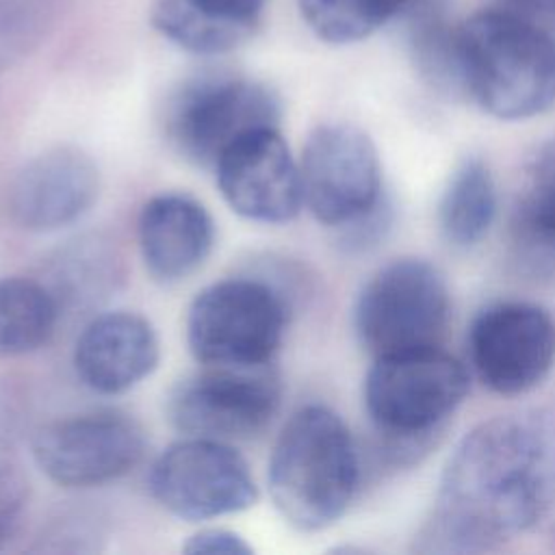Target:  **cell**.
Here are the masks:
<instances>
[{"instance_id":"1","label":"cell","mask_w":555,"mask_h":555,"mask_svg":"<svg viewBox=\"0 0 555 555\" xmlns=\"http://www.w3.org/2000/svg\"><path fill=\"white\" fill-rule=\"evenodd\" d=\"M555 503V421L542 410L499 414L451 451L414 548L483 553L535 527Z\"/></svg>"},{"instance_id":"2","label":"cell","mask_w":555,"mask_h":555,"mask_svg":"<svg viewBox=\"0 0 555 555\" xmlns=\"http://www.w3.org/2000/svg\"><path fill=\"white\" fill-rule=\"evenodd\" d=\"M464 95L496 119L516 121L555 106V39L509 7L483 9L457 26Z\"/></svg>"},{"instance_id":"3","label":"cell","mask_w":555,"mask_h":555,"mask_svg":"<svg viewBox=\"0 0 555 555\" xmlns=\"http://www.w3.org/2000/svg\"><path fill=\"white\" fill-rule=\"evenodd\" d=\"M360 483V457L345 421L310 403L291 414L275 438L267 486L278 514L299 531L334 525Z\"/></svg>"},{"instance_id":"4","label":"cell","mask_w":555,"mask_h":555,"mask_svg":"<svg viewBox=\"0 0 555 555\" xmlns=\"http://www.w3.org/2000/svg\"><path fill=\"white\" fill-rule=\"evenodd\" d=\"M468 392V373L442 347L373 358L364 408L388 457L414 464L425 455Z\"/></svg>"},{"instance_id":"5","label":"cell","mask_w":555,"mask_h":555,"mask_svg":"<svg viewBox=\"0 0 555 555\" xmlns=\"http://www.w3.org/2000/svg\"><path fill=\"white\" fill-rule=\"evenodd\" d=\"M288 304L269 282L225 278L202 288L186 312V345L202 366H264L282 347Z\"/></svg>"},{"instance_id":"6","label":"cell","mask_w":555,"mask_h":555,"mask_svg":"<svg viewBox=\"0 0 555 555\" xmlns=\"http://www.w3.org/2000/svg\"><path fill=\"white\" fill-rule=\"evenodd\" d=\"M451 299L442 273L423 258L377 269L353 306V330L373 358L442 347Z\"/></svg>"},{"instance_id":"7","label":"cell","mask_w":555,"mask_h":555,"mask_svg":"<svg viewBox=\"0 0 555 555\" xmlns=\"http://www.w3.org/2000/svg\"><path fill=\"white\" fill-rule=\"evenodd\" d=\"M280 98L264 82L230 72H208L186 80L171 95L165 132L178 154L212 171L238 139L280 126Z\"/></svg>"},{"instance_id":"8","label":"cell","mask_w":555,"mask_h":555,"mask_svg":"<svg viewBox=\"0 0 555 555\" xmlns=\"http://www.w3.org/2000/svg\"><path fill=\"white\" fill-rule=\"evenodd\" d=\"M147 488L171 516L189 522L249 509L258 488L247 460L232 442L184 436L150 466Z\"/></svg>"},{"instance_id":"9","label":"cell","mask_w":555,"mask_h":555,"mask_svg":"<svg viewBox=\"0 0 555 555\" xmlns=\"http://www.w3.org/2000/svg\"><path fill=\"white\" fill-rule=\"evenodd\" d=\"M280 375L264 366H202L180 379L167 399V416L184 436L223 442L251 440L280 410Z\"/></svg>"},{"instance_id":"10","label":"cell","mask_w":555,"mask_h":555,"mask_svg":"<svg viewBox=\"0 0 555 555\" xmlns=\"http://www.w3.org/2000/svg\"><path fill=\"white\" fill-rule=\"evenodd\" d=\"M299 173L304 206L330 228L340 230L386 199L377 147L353 124L317 126L304 143Z\"/></svg>"},{"instance_id":"11","label":"cell","mask_w":555,"mask_h":555,"mask_svg":"<svg viewBox=\"0 0 555 555\" xmlns=\"http://www.w3.org/2000/svg\"><path fill=\"white\" fill-rule=\"evenodd\" d=\"M37 468L61 488H95L128 475L145 453L143 427L121 410H91L41 425Z\"/></svg>"},{"instance_id":"12","label":"cell","mask_w":555,"mask_h":555,"mask_svg":"<svg viewBox=\"0 0 555 555\" xmlns=\"http://www.w3.org/2000/svg\"><path fill=\"white\" fill-rule=\"evenodd\" d=\"M468 356L488 390L525 395L555 366V317L540 304L494 301L470 323Z\"/></svg>"},{"instance_id":"13","label":"cell","mask_w":555,"mask_h":555,"mask_svg":"<svg viewBox=\"0 0 555 555\" xmlns=\"http://www.w3.org/2000/svg\"><path fill=\"white\" fill-rule=\"evenodd\" d=\"M212 171L221 197L243 219L288 223L304 208L299 163L280 126L260 128L238 139Z\"/></svg>"},{"instance_id":"14","label":"cell","mask_w":555,"mask_h":555,"mask_svg":"<svg viewBox=\"0 0 555 555\" xmlns=\"http://www.w3.org/2000/svg\"><path fill=\"white\" fill-rule=\"evenodd\" d=\"M100 173L78 147L61 145L26 160L11 180L9 210L33 232H52L78 221L95 202Z\"/></svg>"},{"instance_id":"15","label":"cell","mask_w":555,"mask_h":555,"mask_svg":"<svg viewBox=\"0 0 555 555\" xmlns=\"http://www.w3.org/2000/svg\"><path fill=\"white\" fill-rule=\"evenodd\" d=\"M160 360L154 325L132 310L91 319L74 345L78 379L100 395H119L143 382Z\"/></svg>"},{"instance_id":"16","label":"cell","mask_w":555,"mask_h":555,"mask_svg":"<svg viewBox=\"0 0 555 555\" xmlns=\"http://www.w3.org/2000/svg\"><path fill=\"white\" fill-rule=\"evenodd\" d=\"M137 241L145 271L160 284H176L210 256L215 221L199 199L186 193H158L139 212Z\"/></svg>"},{"instance_id":"17","label":"cell","mask_w":555,"mask_h":555,"mask_svg":"<svg viewBox=\"0 0 555 555\" xmlns=\"http://www.w3.org/2000/svg\"><path fill=\"white\" fill-rule=\"evenodd\" d=\"M267 0H154V28L186 52L217 56L249 41Z\"/></svg>"},{"instance_id":"18","label":"cell","mask_w":555,"mask_h":555,"mask_svg":"<svg viewBox=\"0 0 555 555\" xmlns=\"http://www.w3.org/2000/svg\"><path fill=\"white\" fill-rule=\"evenodd\" d=\"M509 258L533 280H555V139L527 167V182L507 223Z\"/></svg>"},{"instance_id":"19","label":"cell","mask_w":555,"mask_h":555,"mask_svg":"<svg viewBox=\"0 0 555 555\" xmlns=\"http://www.w3.org/2000/svg\"><path fill=\"white\" fill-rule=\"evenodd\" d=\"M496 215V186L488 163L466 156L451 171L438 204V225L444 241L468 249L490 230Z\"/></svg>"},{"instance_id":"20","label":"cell","mask_w":555,"mask_h":555,"mask_svg":"<svg viewBox=\"0 0 555 555\" xmlns=\"http://www.w3.org/2000/svg\"><path fill=\"white\" fill-rule=\"evenodd\" d=\"M54 295L28 278L0 280V358L30 353L54 334Z\"/></svg>"},{"instance_id":"21","label":"cell","mask_w":555,"mask_h":555,"mask_svg":"<svg viewBox=\"0 0 555 555\" xmlns=\"http://www.w3.org/2000/svg\"><path fill=\"white\" fill-rule=\"evenodd\" d=\"M412 0H299L308 28L325 43L345 46L397 22Z\"/></svg>"},{"instance_id":"22","label":"cell","mask_w":555,"mask_h":555,"mask_svg":"<svg viewBox=\"0 0 555 555\" xmlns=\"http://www.w3.org/2000/svg\"><path fill=\"white\" fill-rule=\"evenodd\" d=\"M28 492V481L22 470L0 462V546L15 531L26 509Z\"/></svg>"},{"instance_id":"23","label":"cell","mask_w":555,"mask_h":555,"mask_svg":"<svg viewBox=\"0 0 555 555\" xmlns=\"http://www.w3.org/2000/svg\"><path fill=\"white\" fill-rule=\"evenodd\" d=\"M191 555H249L254 553L251 544L232 529L225 527H204L189 535L182 546Z\"/></svg>"},{"instance_id":"24","label":"cell","mask_w":555,"mask_h":555,"mask_svg":"<svg viewBox=\"0 0 555 555\" xmlns=\"http://www.w3.org/2000/svg\"><path fill=\"white\" fill-rule=\"evenodd\" d=\"M505 7L520 11L533 20H555V0H503Z\"/></svg>"},{"instance_id":"25","label":"cell","mask_w":555,"mask_h":555,"mask_svg":"<svg viewBox=\"0 0 555 555\" xmlns=\"http://www.w3.org/2000/svg\"><path fill=\"white\" fill-rule=\"evenodd\" d=\"M553 538H555V535H553ZM553 542H555V540H553Z\"/></svg>"}]
</instances>
